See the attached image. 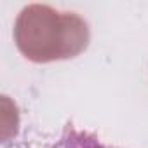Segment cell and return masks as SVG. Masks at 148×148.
Returning <instances> with one entry per match:
<instances>
[{"instance_id":"cell-1","label":"cell","mask_w":148,"mask_h":148,"mask_svg":"<svg viewBox=\"0 0 148 148\" xmlns=\"http://www.w3.org/2000/svg\"><path fill=\"white\" fill-rule=\"evenodd\" d=\"M14 40L30 61L68 59L87 47L89 26L75 12H61L45 4H30L16 19Z\"/></svg>"},{"instance_id":"cell-2","label":"cell","mask_w":148,"mask_h":148,"mask_svg":"<svg viewBox=\"0 0 148 148\" xmlns=\"http://www.w3.org/2000/svg\"><path fill=\"white\" fill-rule=\"evenodd\" d=\"M38 148H117V146L105 143L99 136L89 131L79 129L73 124H66L56 138L42 141V146Z\"/></svg>"}]
</instances>
